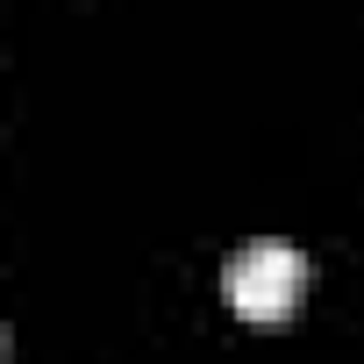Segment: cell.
Wrapping results in <instances>:
<instances>
[{
    "instance_id": "obj_1",
    "label": "cell",
    "mask_w": 364,
    "mask_h": 364,
    "mask_svg": "<svg viewBox=\"0 0 364 364\" xmlns=\"http://www.w3.org/2000/svg\"><path fill=\"white\" fill-rule=\"evenodd\" d=\"M300 286H307V257L293 243H279V236L243 243L229 257V272H222V293H229V307L243 321H286L300 307Z\"/></svg>"
}]
</instances>
